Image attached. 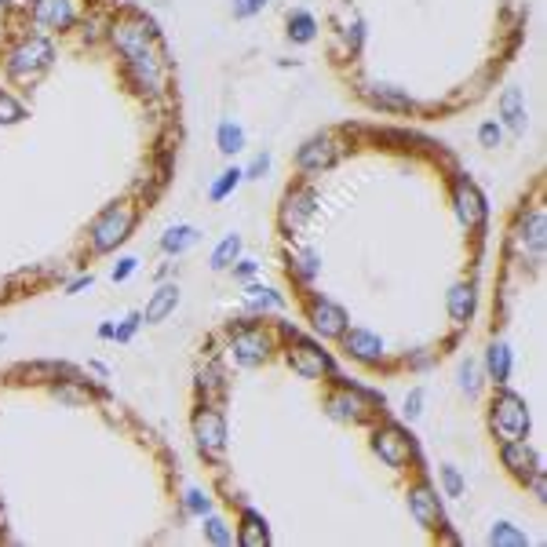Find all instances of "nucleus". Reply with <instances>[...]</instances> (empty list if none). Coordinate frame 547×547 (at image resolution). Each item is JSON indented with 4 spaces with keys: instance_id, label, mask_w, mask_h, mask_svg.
<instances>
[{
    "instance_id": "nucleus-21",
    "label": "nucleus",
    "mask_w": 547,
    "mask_h": 547,
    "mask_svg": "<svg viewBox=\"0 0 547 547\" xmlns=\"http://www.w3.org/2000/svg\"><path fill=\"white\" fill-rule=\"evenodd\" d=\"M361 95L379 109H391V114H412L416 109V99L398 91V88H391V84H365Z\"/></svg>"
},
{
    "instance_id": "nucleus-42",
    "label": "nucleus",
    "mask_w": 547,
    "mask_h": 547,
    "mask_svg": "<svg viewBox=\"0 0 547 547\" xmlns=\"http://www.w3.org/2000/svg\"><path fill=\"white\" fill-rule=\"evenodd\" d=\"M402 412H405V420H420V412H423V387H412V391H409Z\"/></svg>"
},
{
    "instance_id": "nucleus-11",
    "label": "nucleus",
    "mask_w": 547,
    "mask_h": 547,
    "mask_svg": "<svg viewBox=\"0 0 547 547\" xmlns=\"http://www.w3.org/2000/svg\"><path fill=\"white\" fill-rule=\"evenodd\" d=\"M194 438L204 456H223L227 449V416L215 405H201L194 412Z\"/></svg>"
},
{
    "instance_id": "nucleus-41",
    "label": "nucleus",
    "mask_w": 547,
    "mask_h": 547,
    "mask_svg": "<svg viewBox=\"0 0 547 547\" xmlns=\"http://www.w3.org/2000/svg\"><path fill=\"white\" fill-rule=\"evenodd\" d=\"M266 172H270V153L263 150V153H256V157H252V164L245 169V179H263Z\"/></svg>"
},
{
    "instance_id": "nucleus-40",
    "label": "nucleus",
    "mask_w": 547,
    "mask_h": 547,
    "mask_svg": "<svg viewBox=\"0 0 547 547\" xmlns=\"http://www.w3.org/2000/svg\"><path fill=\"white\" fill-rule=\"evenodd\" d=\"M135 270H139V259H135V256H125V259H117V266H114V274H109V278H114V282L121 285V282L132 278Z\"/></svg>"
},
{
    "instance_id": "nucleus-23",
    "label": "nucleus",
    "mask_w": 547,
    "mask_h": 547,
    "mask_svg": "<svg viewBox=\"0 0 547 547\" xmlns=\"http://www.w3.org/2000/svg\"><path fill=\"white\" fill-rule=\"evenodd\" d=\"M197 241H201V230H197V227L176 223V227H169V230L161 234V252H164V256H183V252H190Z\"/></svg>"
},
{
    "instance_id": "nucleus-5",
    "label": "nucleus",
    "mask_w": 547,
    "mask_h": 547,
    "mask_svg": "<svg viewBox=\"0 0 547 547\" xmlns=\"http://www.w3.org/2000/svg\"><path fill=\"white\" fill-rule=\"evenodd\" d=\"M340 157H343L340 135H336V132H317V135H310V139L300 146V153H296V169H300L303 176H321V172H328V169H336Z\"/></svg>"
},
{
    "instance_id": "nucleus-22",
    "label": "nucleus",
    "mask_w": 547,
    "mask_h": 547,
    "mask_svg": "<svg viewBox=\"0 0 547 547\" xmlns=\"http://www.w3.org/2000/svg\"><path fill=\"white\" fill-rule=\"evenodd\" d=\"M474 303H478V292H474V282H456L449 292H446V307H449V317L456 325H467L474 317Z\"/></svg>"
},
{
    "instance_id": "nucleus-39",
    "label": "nucleus",
    "mask_w": 547,
    "mask_h": 547,
    "mask_svg": "<svg viewBox=\"0 0 547 547\" xmlns=\"http://www.w3.org/2000/svg\"><path fill=\"white\" fill-rule=\"evenodd\" d=\"M266 4H270V0H234V19H252V15H259Z\"/></svg>"
},
{
    "instance_id": "nucleus-32",
    "label": "nucleus",
    "mask_w": 547,
    "mask_h": 547,
    "mask_svg": "<svg viewBox=\"0 0 547 547\" xmlns=\"http://www.w3.org/2000/svg\"><path fill=\"white\" fill-rule=\"evenodd\" d=\"M489 543H492V547H525L529 536H525L522 529H515L511 522H497V525L489 529Z\"/></svg>"
},
{
    "instance_id": "nucleus-48",
    "label": "nucleus",
    "mask_w": 547,
    "mask_h": 547,
    "mask_svg": "<svg viewBox=\"0 0 547 547\" xmlns=\"http://www.w3.org/2000/svg\"><path fill=\"white\" fill-rule=\"evenodd\" d=\"M99 340H114V325H109V321L99 325Z\"/></svg>"
},
{
    "instance_id": "nucleus-1",
    "label": "nucleus",
    "mask_w": 547,
    "mask_h": 547,
    "mask_svg": "<svg viewBox=\"0 0 547 547\" xmlns=\"http://www.w3.org/2000/svg\"><path fill=\"white\" fill-rule=\"evenodd\" d=\"M106 40L121 55V66L128 81L135 84V91H143L146 99L164 95V84H169V51H164V40L146 15L125 12L117 19H109Z\"/></svg>"
},
{
    "instance_id": "nucleus-44",
    "label": "nucleus",
    "mask_w": 547,
    "mask_h": 547,
    "mask_svg": "<svg viewBox=\"0 0 547 547\" xmlns=\"http://www.w3.org/2000/svg\"><path fill=\"white\" fill-rule=\"evenodd\" d=\"M230 270H234V278L248 282V278H256V274H259V263H256V259H245V256H241V259H238V263H234Z\"/></svg>"
},
{
    "instance_id": "nucleus-28",
    "label": "nucleus",
    "mask_w": 547,
    "mask_h": 547,
    "mask_svg": "<svg viewBox=\"0 0 547 547\" xmlns=\"http://www.w3.org/2000/svg\"><path fill=\"white\" fill-rule=\"evenodd\" d=\"M317 37V19L310 12H292L289 15V40L292 44H310Z\"/></svg>"
},
{
    "instance_id": "nucleus-47",
    "label": "nucleus",
    "mask_w": 547,
    "mask_h": 547,
    "mask_svg": "<svg viewBox=\"0 0 547 547\" xmlns=\"http://www.w3.org/2000/svg\"><path fill=\"white\" fill-rule=\"evenodd\" d=\"M91 285H95L91 274H81L77 282H70V285H66V296H77V292H84V289H91Z\"/></svg>"
},
{
    "instance_id": "nucleus-33",
    "label": "nucleus",
    "mask_w": 547,
    "mask_h": 547,
    "mask_svg": "<svg viewBox=\"0 0 547 547\" xmlns=\"http://www.w3.org/2000/svg\"><path fill=\"white\" fill-rule=\"evenodd\" d=\"M22 121H26V106L12 91L0 88V125L12 128V125H22Z\"/></svg>"
},
{
    "instance_id": "nucleus-31",
    "label": "nucleus",
    "mask_w": 547,
    "mask_h": 547,
    "mask_svg": "<svg viewBox=\"0 0 547 547\" xmlns=\"http://www.w3.org/2000/svg\"><path fill=\"white\" fill-rule=\"evenodd\" d=\"M245 303H248L252 310H282V307H285V300L274 292V289H266V285H248V289H245Z\"/></svg>"
},
{
    "instance_id": "nucleus-6",
    "label": "nucleus",
    "mask_w": 547,
    "mask_h": 547,
    "mask_svg": "<svg viewBox=\"0 0 547 547\" xmlns=\"http://www.w3.org/2000/svg\"><path fill=\"white\" fill-rule=\"evenodd\" d=\"M230 354H234L238 365L256 369V365H263V361L274 354V336L266 333L263 325L245 321V325L230 328Z\"/></svg>"
},
{
    "instance_id": "nucleus-12",
    "label": "nucleus",
    "mask_w": 547,
    "mask_h": 547,
    "mask_svg": "<svg viewBox=\"0 0 547 547\" xmlns=\"http://www.w3.org/2000/svg\"><path fill=\"white\" fill-rule=\"evenodd\" d=\"M372 453L387 467L402 471L412 460V438L402 427H395V423H383V427L372 430Z\"/></svg>"
},
{
    "instance_id": "nucleus-2",
    "label": "nucleus",
    "mask_w": 547,
    "mask_h": 547,
    "mask_svg": "<svg viewBox=\"0 0 547 547\" xmlns=\"http://www.w3.org/2000/svg\"><path fill=\"white\" fill-rule=\"evenodd\" d=\"M0 63H4L8 81H15V84H37L51 70V63H55V44H51L48 33H19L4 48Z\"/></svg>"
},
{
    "instance_id": "nucleus-13",
    "label": "nucleus",
    "mask_w": 547,
    "mask_h": 547,
    "mask_svg": "<svg viewBox=\"0 0 547 547\" xmlns=\"http://www.w3.org/2000/svg\"><path fill=\"white\" fill-rule=\"evenodd\" d=\"M307 321H310V328H314L321 340H340L347 328H351L347 310H343L340 303H333V300H325V296H310V303H307Z\"/></svg>"
},
{
    "instance_id": "nucleus-8",
    "label": "nucleus",
    "mask_w": 547,
    "mask_h": 547,
    "mask_svg": "<svg viewBox=\"0 0 547 547\" xmlns=\"http://www.w3.org/2000/svg\"><path fill=\"white\" fill-rule=\"evenodd\" d=\"M285 358H289L292 372L303 376V379H321V376H333L336 372L333 358H328L317 343H310V340H303L296 333H285Z\"/></svg>"
},
{
    "instance_id": "nucleus-25",
    "label": "nucleus",
    "mask_w": 547,
    "mask_h": 547,
    "mask_svg": "<svg viewBox=\"0 0 547 547\" xmlns=\"http://www.w3.org/2000/svg\"><path fill=\"white\" fill-rule=\"evenodd\" d=\"M238 543H241V547H266V543H270V529H266L263 515H256V511H245V515H241Z\"/></svg>"
},
{
    "instance_id": "nucleus-18",
    "label": "nucleus",
    "mask_w": 547,
    "mask_h": 547,
    "mask_svg": "<svg viewBox=\"0 0 547 547\" xmlns=\"http://www.w3.org/2000/svg\"><path fill=\"white\" fill-rule=\"evenodd\" d=\"M500 464H504V467H508V471L525 485V478L540 467V456L533 453V446L525 442V438H511V442L500 446Z\"/></svg>"
},
{
    "instance_id": "nucleus-20",
    "label": "nucleus",
    "mask_w": 547,
    "mask_h": 547,
    "mask_svg": "<svg viewBox=\"0 0 547 547\" xmlns=\"http://www.w3.org/2000/svg\"><path fill=\"white\" fill-rule=\"evenodd\" d=\"M176 307H179V285H176V282H161V285L150 292V300H146L143 321H146V325H161L169 314H176Z\"/></svg>"
},
{
    "instance_id": "nucleus-4",
    "label": "nucleus",
    "mask_w": 547,
    "mask_h": 547,
    "mask_svg": "<svg viewBox=\"0 0 547 547\" xmlns=\"http://www.w3.org/2000/svg\"><path fill=\"white\" fill-rule=\"evenodd\" d=\"M489 427L500 442H511V438H529V409L525 398H518L515 391H508L500 383V395L489 405Z\"/></svg>"
},
{
    "instance_id": "nucleus-24",
    "label": "nucleus",
    "mask_w": 547,
    "mask_h": 547,
    "mask_svg": "<svg viewBox=\"0 0 547 547\" xmlns=\"http://www.w3.org/2000/svg\"><path fill=\"white\" fill-rule=\"evenodd\" d=\"M485 376L497 383V387L511 379V351H508V343H489V351H485Z\"/></svg>"
},
{
    "instance_id": "nucleus-17",
    "label": "nucleus",
    "mask_w": 547,
    "mask_h": 547,
    "mask_svg": "<svg viewBox=\"0 0 547 547\" xmlns=\"http://www.w3.org/2000/svg\"><path fill=\"white\" fill-rule=\"evenodd\" d=\"M340 343L361 365H379L383 358H387V347H383V340L376 333H369V328H347V333L340 336Z\"/></svg>"
},
{
    "instance_id": "nucleus-49",
    "label": "nucleus",
    "mask_w": 547,
    "mask_h": 547,
    "mask_svg": "<svg viewBox=\"0 0 547 547\" xmlns=\"http://www.w3.org/2000/svg\"><path fill=\"white\" fill-rule=\"evenodd\" d=\"M4 525H8V511H4V500H0V533H4Z\"/></svg>"
},
{
    "instance_id": "nucleus-16",
    "label": "nucleus",
    "mask_w": 547,
    "mask_h": 547,
    "mask_svg": "<svg viewBox=\"0 0 547 547\" xmlns=\"http://www.w3.org/2000/svg\"><path fill=\"white\" fill-rule=\"evenodd\" d=\"M409 511H412L416 525H423L427 533L442 529V504H438V492L427 482H420V485L409 489Z\"/></svg>"
},
{
    "instance_id": "nucleus-34",
    "label": "nucleus",
    "mask_w": 547,
    "mask_h": 547,
    "mask_svg": "<svg viewBox=\"0 0 547 547\" xmlns=\"http://www.w3.org/2000/svg\"><path fill=\"white\" fill-rule=\"evenodd\" d=\"M204 540H208V543H215V547H227V543H234V533L227 529V522H223V518L204 515Z\"/></svg>"
},
{
    "instance_id": "nucleus-30",
    "label": "nucleus",
    "mask_w": 547,
    "mask_h": 547,
    "mask_svg": "<svg viewBox=\"0 0 547 547\" xmlns=\"http://www.w3.org/2000/svg\"><path fill=\"white\" fill-rule=\"evenodd\" d=\"M289 259H292V263H289V270L296 274V278H300V282H310V278H314V274L321 270V256H317L314 248H300V252H292Z\"/></svg>"
},
{
    "instance_id": "nucleus-46",
    "label": "nucleus",
    "mask_w": 547,
    "mask_h": 547,
    "mask_svg": "<svg viewBox=\"0 0 547 547\" xmlns=\"http://www.w3.org/2000/svg\"><path fill=\"white\" fill-rule=\"evenodd\" d=\"M219 376H223V372H219L215 365H212L208 372H201V379H197V383H201V391H204V387H212V391H223V379H219Z\"/></svg>"
},
{
    "instance_id": "nucleus-35",
    "label": "nucleus",
    "mask_w": 547,
    "mask_h": 547,
    "mask_svg": "<svg viewBox=\"0 0 547 547\" xmlns=\"http://www.w3.org/2000/svg\"><path fill=\"white\" fill-rule=\"evenodd\" d=\"M478 143H482L485 150H497V146L504 143V128H500V121H482V125H478Z\"/></svg>"
},
{
    "instance_id": "nucleus-37",
    "label": "nucleus",
    "mask_w": 547,
    "mask_h": 547,
    "mask_svg": "<svg viewBox=\"0 0 547 547\" xmlns=\"http://www.w3.org/2000/svg\"><path fill=\"white\" fill-rule=\"evenodd\" d=\"M442 485H446L449 497H464V474H460L453 464H446V467H442Z\"/></svg>"
},
{
    "instance_id": "nucleus-10",
    "label": "nucleus",
    "mask_w": 547,
    "mask_h": 547,
    "mask_svg": "<svg viewBox=\"0 0 547 547\" xmlns=\"http://www.w3.org/2000/svg\"><path fill=\"white\" fill-rule=\"evenodd\" d=\"M26 15L37 26V33H66L81 22L77 0H33Z\"/></svg>"
},
{
    "instance_id": "nucleus-15",
    "label": "nucleus",
    "mask_w": 547,
    "mask_h": 547,
    "mask_svg": "<svg viewBox=\"0 0 547 547\" xmlns=\"http://www.w3.org/2000/svg\"><path fill=\"white\" fill-rule=\"evenodd\" d=\"M453 208H456V219H460L467 230H478L485 223V215H489L485 197L478 194V187L467 176H456L453 179Z\"/></svg>"
},
{
    "instance_id": "nucleus-29",
    "label": "nucleus",
    "mask_w": 547,
    "mask_h": 547,
    "mask_svg": "<svg viewBox=\"0 0 547 547\" xmlns=\"http://www.w3.org/2000/svg\"><path fill=\"white\" fill-rule=\"evenodd\" d=\"M241 183H245V169H238V164H234V169H223V172H219V179L212 183L208 197H212V201H227Z\"/></svg>"
},
{
    "instance_id": "nucleus-43",
    "label": "nucleus",
    "mask_w": 547,
    "mask_h": 547,
    "mask_svg": "<svg viewBox=\"0 0 547 547\" xmlns=\"http://www.w3.org/2000/svg\"><path fill=\"white\" fill-rule=\"evenodd\" d=\"M460 387H464L467 395H478V365H474V361H467V365L460 369Z\"/></svg>"
},
{
    "instance_id": "nucleus-14",
    "label": "nucleus",
    "mask_w": 547,
    "mask_h": 547,
    "mask_svg": "<svg viewBox=\"0 0 547 547\" xmlns=\"http://www.w3.org/2000/svg\"><path fill=\"white\" fill-rule=\"evenodd\" d=\"M325 409H328V416L340 420V423H365L372 416V398H365L361 391L340 383V387L325 398Z\"/></svg>"
},
{
    "instance_id": "nucleus-38",
    "label": "nucleus",
    "mask_w": 547,
    "mask_h": 547,
    "mask_svg": "<svg viewBox=\"0 0 547 547\" xmlns=\"http://www.w3.org/2000/svg\"><path fill=\"white\" fill-rule=\"evenodd\" d=\"M139 325H143V314H128V317H125V325H121V328H114V340H117V343H128V340L139 333Z\"/></svg>"
},
{
    "instance_id": "nucleus-19",
    "label": "nucleus",
    "mask_w": 547,
    "mask_h": 547,
    "mask_svg": "<svg viewBox=\"0 0 547 547\" xmlns=\"http://www.w3.org/2000/svg\"><path fill=\"white\" fill-rule=\"evenodd\" d=\"M497 114H500V128H508L511 135H525V125H529V117H525V95H522V88H504L500 91V99H497Z\"/></svg>"
},
{
    "instance_id": "nucleus-7",
    "label": "nucleus",
    "mask_w": 547,
    "mask_h": 547,
    "mask_svg": "<svg viewBox=\"0 0 547 547\" xmlns=\"http://www.w3.org/2000/svg\"><path fill=\"white\" fill-rule=\"evenodd\" d=\"M314 212H317V194H314V187H310V183L289 187L285 197H282V208H278V227H282V234H285V238L300 234V230L310 223V219H314Z\"/></svg>"
},
{
    "instance_id": "nucleus-9",
    "label": "nucleus",
    "mask_w": 547,
    "mask_h": 547,
    "mask_svg": "<svg viewBox=\"0 0 547 547\" xmlns=\"http://www.w3.org/2000/svg\"><path fill=\"white\" fill-rule=\"evenodd\" d=\"M543 245H547V215L540 204H533L529 212L518 215V223H515V248L525 263L540 266L543 263Z\"/></svg>"
},
{
    "instance_id": "nucleus-26",
    "label": "nucleus",
    "mask_w": 547,
    "mask_h": 547,
    "mask_svg": "<svg viewBox=\"0 0 547 547\" xmlns=\"http://www.w3.org/2000/svg\"><path fill=\"white\" fill-rule=\"evenodd\" d=\"M241 248H245V241H241V234H227L223 241L215 245V252H212V259H208V266L212 270H230L238 259H241Z\"/></svg>"
},
{
    "instance_id": "nucleus-27",
    "label": "nucleus",
    "mask_w": 547,
    "mask_h": 547,
    "mask_svg": "<svg viewBox=\"0 0 547 547\" xmlns=\"http://www.w3.org/2000/svg\"><path fill=\"white\" fill-rule=\"evenodd\" d=\"M215 146H219V153H227V157L241 153L245 150V128L238 121H223L215 128Z\"/></svg>"
},
{
    "instance_id": "nucleus-3",
    "label": "nucleus",
    "mask_w": 547,
    "mask_h": 547,
    "mask_svg": "<svg viewBox=\"0 0 547 547\" xmlns=\"http://www.w3.org/2000/svg\"><path fill=\"white\" fill-rule=\"evenodd\" d=\"M139 227V204L132 197H121V201H109L91 223H88V245L95 256H106V252H117Z\"/></svg>"
},
{
    "instance_id": "nucleus-36",
    "label": "nucleus",
    "mask_w": 547,
    "mask_h": 547,
    "mask_svg": "<svg viewBox=\"0 0 547 547\" xmlns=\"http://www.w3.org/2000/svg\"><path fill=\"white\" fill-rule=\"evenodd\" d=\"M183 508H187V515H194V518H204V515L212 511V500L204 497L201 489H190V492H187V500H183Z\"/></svg>"
},
{
    "instance_id": "nucleus-45",
    "label": "nucleus",
    "mask_w": 547,
    "mask_h": 547,
    "mask_svg": "<svg viewBox=\"0 0 547 547\" xmlns=\"http://www.w3.org/2000/svg\"><path fill=\"white\" fill-rule=\"evenodd\" d=\"M361 37H365V26H361V22H358V19H354V22H351V26H347V30H343V40H347V44H351V51H354V55H358V51H361Z\"/></svg>"
}]
</instances>
